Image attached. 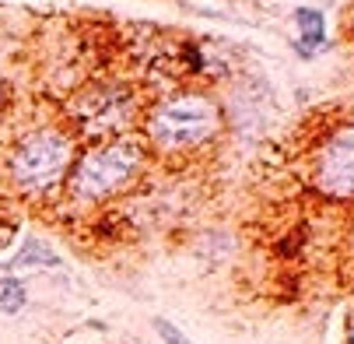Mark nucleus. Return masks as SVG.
Listing matches in <instances>:
<instances>
[{
  "instance_id": "1",
  "label": "nucleus",
  "mask_w": 354,
  "mask_h": 344,
  "mask_svg": "<svg viewBox=\"0 0 354 344\" xmlns=\"http://www.w3.org/2000/svg\"><path fill=\"white\" fill-rule=\"evenodd\" d=\"M147 130L162 147H193L218 130V109L204 95H179L151 113Z\"/></svg>"
},
{
  "instance_id": "2",
  "label": "nucleus",
  "mask_w": 354,
  "mask_h": 344,
  "mask_svg": "<svg viewBox=\"0 0 354 344\" xmlns=\"http://www.w3.org/2000/svg\"><path fill=\"white\" fill-rule=\"evenodd\" d=\"M67 162H71V141L57 130H39L25 137L18 152L11 155V176L25 190H42L60 179Z\"/></svg>"
},
{
  "instance_id": "3",
  "label": "nucleus",
  "mask_w": 354,
  "mask_h": 344,
  "mask_svg": "<svg viewBox=\"0 0 354 344\" xmlns=\"http://www.w3.org/2000/svg\"><path fill=\"white\" fill-rule=\"evenodd\" d=\"M140 165V147L130 141L109 144L102 152H91L81 159L77 172H74V193L77 197H106L120 186L130 183V176Z\"/></svg>"
},
{
  "instance_id": "4",
  "label": "nucleus",
  "mask_w": 354,
  "mask_h": 344,
  "mask_svg": "<svg viewBox=\"0 0 354 344\" xmlns=\"http://www.w3.org/2000/svg\"><path fill=\"white\" fill-rule=\"evenodd\" d=\"M74 116L81 120L84 130H116L130 120V98L123 88H95L74 102Z\"/></svg>"
},
{
  "instance_id": "5",
  "label": "nucleus",
  "mask_w": 354,
  "mask_h": 344,
  "mask_svg": "<svg viewBox=\"0 0 354 344\" xmlns=\"http://www.w3.org/2000/svg\"><path fill=\"white\" fill-rule=\"evenodd\" d=\"M316 183L333 197H354V130H340L323 147Z\"/></svg>"
},
{
  "instance_id": "6",
  "label": "nucleus",
  "mask_w": 354,
  "mask_h": 344,
  "mask_svg": "<svg viewBox=\"0 0 354 344\" xmlns=\"http://www.w3.org/2000/svg\"><path fill=\"white\" fill-rule=\"evenodd\" d=\"M21 267H60V257H57V250L49 242L28 239L18 250V257L8 264V271H21Z\"/></svg>"
},
{
  "instance_id": "7",
  "label": "nucleus",
  "mask_w": 354,
  "mask_h": 344,
  "mask_svg": "<svg viewBox=\"0 0 354 344\" xmlns=\"http://www.w3.org/2000/svg\"><path fill=\"white\" fill-rule=\"evenodd\" d=\"M295 21L301 25V53H316V49L323 46V15L319 11H313V8H298L295 11Z\"/></svg>"
},
{
  "instance_id": "8",
  "label": "nucleus",
  "mask_w": 354,
  "mask_h": 344,
  "mask_svg": "<svg viewBox=\"0 0 354 344\" xmlns=\"http://www.w3.org/2000/svg\"><path fill=\"white\" fill-rule=\"evenodd\" d=\"M28 302V291L18 278H0V309L4 313H18Z\"/></svg>"
},
{
  "instance_id": "9",
  "label": "nucleus",
  "mask_w": 354,
  "mask_h": 344,
  "mask_svg": "<svg viewBox=\"0 0 354 344\" xmlns=\"http://www.w3.org/2000/svg\"><path fill=\"white\" fill-rule=\"evenodd\" d=\"M155 330H158V337H162L165 344H193V341H189L179 327H172V323H169V320H162V316L155 320Z\"/></svg>"
},
{
  "instance_id": "10",
  "label": "nucleus",
  "mask_w": 354,
  "mask_h": 344,
  "mask_svg": "<svg viewBox=\"0 0 354 344\" xmlns=\"http://www.w3.org/2000/svg\"><path fill=\"white\" fill-rule=\"evenodd\" d=\"M347 344H354V327H351V341H347Z\"/></svg>"
}]
</instances>
